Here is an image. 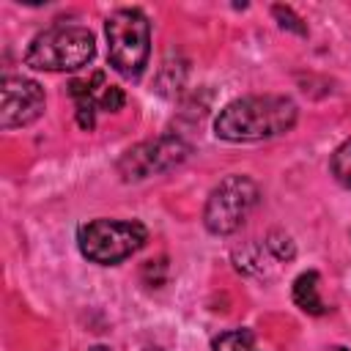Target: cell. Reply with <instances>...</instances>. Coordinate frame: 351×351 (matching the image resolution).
Masks as SVG:
<instances>
[{
	"label": "cell",
	"mask_w": 351,
	"mask_h": 351,
	"mask_svg": "<svg viewBox=\"0 0 351 351\" xmlns=\"http://www.w3.org/2000/svg\"><path fill=\"white\" fill-rule=\"evenodd\" d=\"M258 184L247 176H228L222 178L206 200L203 208V225L208 233L214 236H230L236 233L244 219L250 217V211L258 203Z\"/></svg>",
	"instance_id": "cell-5"
},
{
	"label": "cell",
	"mask_w": 351,
	"mask_h": 351,
	"mask_svg": "<svg viewBox=\"0 0 351 351\" xmlns=\"http://www.w3.org/2000/svg\"><path fill=\"white\" fill-rule=\"evenodd\" d=\"M318 271H302L296 280H293V302L299 310L310 313V315H321L324 313V302H321V293H318Z\"/></svg>",
	"instance_id": "cell-9"
},
{
	"label": "cell",
	"mask_w": 351,
	"mask_h": 351,
	"mask_svg": "<svg viewBox=\"0 0 351 351\" xmlns=\"http://www.w3.org/2000/svg\"><path fill=\"white\" fill-rule=\"evenodd\" d=\"M186 156H189V145L176 134H165L129 148L118 159V176L123 181H143L148 176L178 167Z\"/></svg>",
	"instance_id": "cell-6"
},
{
	"label": "cell",
	"mask_w": 351,
	"mask_h": 351,
	"mask_svg": "<svg viewBox=\"0 0 351 351\" xmlns=\"http://www.w3.org/2000/svg\"><path fill=\"white\" fill-rule=\"evenodd\" d=\"M145 351H162V348H145Z\"/></svg>",
	"instance_id": "cell-17"
},
{
	"label": "cell",
	"mask_w": 351,
	"mask_h": 351,
	"mask_svg": "<svg viewBox=\"0 0 351 351\" xmlns=\"http://www.w3.org/2000/svg\"><path fill=\"white\" fill-rule=\"evenodd\" d=\"M96 55V38L82 25H55L38 33L27 52L25 63L36 71H74L90 63Z\"/></svg>",
	"instance_id": "cell-3"
},
{
	"label": "cell",
	"mask_w": 351,
	"mask_h": 351,
	"mask_svg": "<svg viewBox=\"0 0 351 351\" xmlns=\"http://www.w3.org/2000/svg\"><path fill=\"white\" fill-rule=\"evenodd\" d=\"M148 241V230L137 219H90L77 228L80 252L99 266H112L134 255Z\"/></svg>",
	"instance_id": "cell-4"
},
{
	"label": "cell",
	"mask_w": 351,
	"mask_h": 351,
	"mask_svg": "<svg viewBox=\"0 0 351 351\" xmlns=\"http://www.w3.org/2000/svg\"><path fill=\"white\" fill-rule=\"evenodd\" d=\"M329 170L332 176L351 189V140H346L335 154H332V162H329Z\"/></svg>",
	"instance_id": "cell-13"
},
{
	"label": "cell",
	"mask_w": 351,
	"mask_h": 351,
	"mask_svg": "<svg viewBox=\"0 0 351 351\" xmlns=\"http://www.w3.org/2000/svg\"><path fill=\"white\" fill-rule=\"evenodd\" d=\"M107 58L110 66L126 77L137 80L148 66L151 55V22L140 8H118L104 22Z\"/></svg>",
	"instance_id": "cell-2"
},
{
	"label": "cell",
	"mask_w": 351,
	"mask_h": 351,
	"mask_svg": "<svg viewBox=\"0 0 351 351\" xmlns=\"http://www.w3.org/2000/svg\"><path fill=\"white\" fill-rule=\"evenodd\" d=\"M296 104L288 96H244L219 110L214 118V134L228 143L271 140L293 129Z\"/></svg>",
	"instance_id": "cell-1"
},
{
	"label": "cell",
	"mask_w": 351,
	"mask_h": 351,
	"mask_svg": "<svg viewBox=\"0 0 351 351\" xmlns=\"http://www.w3.org/2000/svg\"><path fill=\"white\" fill-rule=\"evenodd\" d=\"M263 241H266V247H269V252L274 255L277 263H288V261H293L296 247H293V239H291L285 230H271Z\"/></svg>",
	"instance_id": "cell-12"
},
{
	"label": "cell",
	"mask_w": 351,
	"mask_h": 351,
	"mask_svg": "<svg viewBox=\"0 0 351 351\" xmlns=\"http://www.w3.org/2000/svg\"><path fill=\"white\" fill-rule=\"evenodd\" d=\"M44 112V90L27 77H3L0 82V126L16 129L33 123Z\"/></svg>",
	"instance_id": "cell-7"
},
{
	"label": "cell",
	"mask_w": 351,
	"mask_h": 351,
	"mask_svg": "<svg viewBox=\"0 0 351 351\" xmlns=\"http://www.w3.org/2000/svg\"><path fill=\"white\" fill-rule=\"evenodd\" d=\"M335 351H348V348H335Z\"/></svg>",
	"instance_id": "cell-18"
},
{
	"label": "cell",
	"mask_w": 351,
	"mask_h": 351,
	"mask_svg": "<svg viewBox=\"0 0 351 351\" xmlns=\"http://www.w3.org/2000/svg\"><path fill=\"white\" fill-rule=\"evenodd\" d=\"M271 11H274V16L280 19V27H288V30H293V33H299V36L307 33V27L302 25V19H299L288 5H274Z\"/></svg>",
	"instance_id": "cell-15"
},
{
	"label": "cell",
	"mask_w": 351,
	"mask_h": 351,
	"mask_svg": "<svg viewBox=\"0 0 351 351\" xmlns=\"http://www.w3.org/2000/svg\"><path fill=\"white\" fill-rule=\"evenodd\" d=\"M90 351H110V348H104V346H93Z\"/></svg>",
	"instance_id": "cell-16"
},
{
	"label": "cell",
	"mask_w": 351,
	"mask_h": 351,
	"mask_svg": "<svg viewBox=\"0 0 351 351\" xmlns=\"http://www.w3.org/2000/svg\"><path fill=\"white\" fill-rule=\"evenodd\" d=\"M96 104H99V110H104V112H118V110H123L126 96H123V90H121L118 85H107V82H101L99 96H96Z\"/></svg>",
	"instance_id": "cell-14"
},
{
	"label": "cell",
	"mask_w": 351,
	"mask_h": 351,
	"mask_svg": "<svg viewBox=\"0 0 351 351\" xmlns=\"http://www.w3.org/2000/svg\"><path fill=\"white\" fill-rule=\"evenodd\" d=\"M104 82V74L96 71L90 80H71L69 82V93L77 104V123L82 129H93L96 123V96H99V88Z\"/></svg>",
	"instance_id": "cell-8"
},
{
	"label": "cell",
	"mask_w": 351,
	"mask_h": 351,
	"mask_svg": "<svg viewBox=\"0 0 351 351\" xmlns=\"http://www.w3.org/2000/svg\"><path fill=\"white\" fill-rule=\"evenodd\" d=\"M214 351H258V346H255L252 332H247V329H230V332H222L214 340Z\"/></svg>",
	"instance_id": "cell-11"
},
{
	"label": "cell",
	"mask_w": 351,
	"mask_h": 351,
	"mask_svg": "<svg viewBox=\"0 0 351 351\" xmlns=\"http://www.w3.org/2000/svg\"><path fill=\"white\" fill-rule=\"evenodd\" d=\"M233 258H236V266H239L241 271H247V274H258V277L271 274V266H277V261H274V255L269 252L266 241H261V244H250V247H244L241 252H236Z\"/></svg>",
	"instance_id": "cell-10"
}]
</instances>
